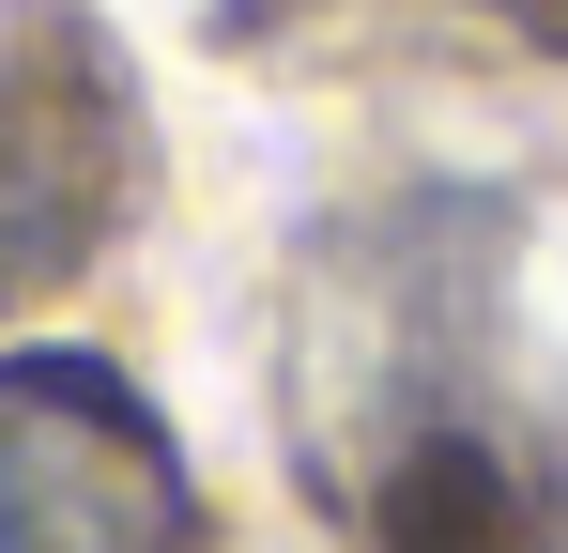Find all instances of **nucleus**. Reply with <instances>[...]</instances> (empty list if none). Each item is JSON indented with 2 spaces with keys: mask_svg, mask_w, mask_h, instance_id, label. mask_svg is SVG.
<instances>
[{
  "mask_svg": "<svg viewBox=\"0 0 568 553\" xmlns=\"http://www.w3.org/2000/svg\"><path fill=\"white\" fill-rule=\"evenodd\" d=\"M139 200V78L78 0H0V308L78 276Z\"/></svg>",
  "mask_w": 568,
  "mask_h": 553,
  "instance_id": "f257e3e1",
  "label": "nucleus"
},
{
  "mask_svg": "<svg viewBox=\"0 0 568 553\" xmlns=\"http://www.w3.org/2000/svg\"><path fill=\"white\" fill-rule=\"evenodd\" d=\"M0 553H200L185 446L108 354H0Z\"/></svg>",
  "mask_w": 568,
  "mask_h": 553,
  "instance_id": "f03ea898",
  "label": "nucleus"
},
{
  "mask_svg": "<svg viewBox=\"0 0 568 553\" xmlns=\"http://www.w3.org/2000/svg\"><path fill=\"white\" fill-rule=\"evenodd\" d=\"M262 16H307V0H231V31H262ZM446 16H476V31H523V47H554V62H568V0H446Z\"/></svg>",
  "mask_w": 568,
  "mask_h": 553,
  "instance_id": "7ed1b4c3",
  "label": "nucleus"
}]
</instances>
